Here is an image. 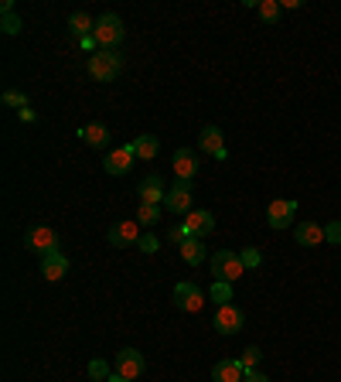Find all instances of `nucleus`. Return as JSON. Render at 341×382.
<instances>
[{"label": "nucleus", "instance_id": "obj_1", "mask_svg": "<svg viewBox=\"0 0 341 382\" xmlns=\"http://www.w3.org/2000/svg\"><path fill=\"white\" fill-rule=\"evenodd\" d=\"M123 21L116 14H103V17H96V31H93V38H96V45H99V51H116V45L123 41Z\"/></svg>", "mask_w": 341, "mask_h": 382}, {"label": "nucleus", "instance_id": "obj_2", "mask_svg": "<svg viewBox=\"0 0 341 382\" xmlns=\"http://www.w3.org/2000/svg\"><path fill=\"white\" fill-rule=\"evenodd\" d=\"M243 273H246V266L239 260V253H233V249H218L215 256H212V280L235 283Z\"/></svg>", "mask_w": 341, "mask_h": 382}, {"label": "nucleus", "instance_id": "obj_3", "mask_svg": "<svg viewBox=\"0 0 341 382\" xmlns=\"http://www.w3.org/2000/svg\"><path fill=\"white\" fill-rule=\"evenodd\" d=\"M120 69H123V55H116V51H96V55H89V76L99 79V82H113V79L120 76Z\"/></svg>", "mask_w": 341, "mask_h": 382}, {"label": "nucleus", "instance_id": "obj_4", "mask_svg": "<svg viewBox=\"0 0 341 382\" xmlns=\"http://www.w3.org/2000/svg\"><path fill=\"white\" fill-rule=\"evenodd\" d=\"M24 246L45 260L51 253H58V232L48 229V226H34V229H28V236H24Z\"/></svg>", "mask_w": 341, "mask_h": 382}, {"label": "nucleus", "instance_id": "obj_5", "mask_svg": "<svg viewBox=\"0 0 341 382\" xmlns=\"http://www.w3.org/2000/svg\"><path fill=\"white\" fill-rule=\"evenodd\" d=\"M174 307L178 311H185V314H198L205 307V293L198 283H191V280H181L178 287H174Z\"/></svg>", "mask_w": 341, "mask_h": 382}, {"label": "nucleus", "instance_id": "obj_6", "mask_svg": "<svg viewBox=\"0 0 341 382\" xmlns=\"http://www.w3.org/2000/svg\"><path fill=\"white\" fill-rule=\"evenodd\" d=\"M143 368H147V362H143V355H140L137 348H123V352H116V358H113V372L130 382L137 379Z\"/></svg>", "mask_w": 341, "mask_h": 382}, {"label": "nucleus", "instance_id": "obj_7", "mask_svg": "<svg viewBox=\"0 0 341 382\" xmlns=\"http://www.w3.org/2000/svg\"><path fill=\"white\" fill-rule=\"evenodd\" d=\"M294 215H297L294 198H277L266 208V222H270V229H287V226H294Z\"/></svg>", "mask_w": 341, "mask_h": 382}, {"label": "nucleus", "instance_id": "obj_8", "mask_svg": "<svg viewBox=\"0 0 341 382\" xmlns=\"http://www.w3.org/2000/svg\"><path fill=\"white\" fill-rule=\"evenodd\" d=\"M185 239L188 236H195V239H205V236H212V229H215V218H212V212H205V208H191V212L185 215Z\"/></svg>", "mask_w": 341, "mask_h": 382}, {"label": "nucleus", "instance_id": "obj_9", "mask_svg": "<svg viewBox=\"0 0 341 382\" xmlns=\"http://www.w3.org/2000/svg\"><path fill=\"white\" fill-rule=\"evenodd\" d=\"M109 246H116V249H123V246H137L140 243V222L137 218H123V222H116V226H109Z\"/></svg>", "mask_w": 341, "mask_h": 382}, {"label": "nucleus", "instance_id": "obj_10", "mask_svg": "<svg viewBox=\"0 0 341 382\" xmlns=\"http://www.w3.org/2000/svg\"><path fill=\"white\" fill-rule=\"evenodd\" d=\"M243 321H246V318H243V311H239V307L222 304L215 311V318H212V328H215L218 335H235V331L243 328Z\"/></svg>", "mask_w": 341, "mask_h": 382}, {"label": "nucleus", "instance_id": "obj_11", "mask_svg": "<svg viewBox=\"0 0 341 382\" xmlns=\"http://www.w3.org/2000/svg\"><path fill=\"white\" fill-rule=\"evenodd\" d=\"M164 208L174 215H188L191 212V181H174L168 188V198H164Z\"/></svg>", "mask_w": 341, "mask_h": 382}, {"label": "nucleus", "instance_id": "obj_12", "mask_svg": "<svg viewBox=\"0 0 341 382\" xmlns=\"http://www.w3.org/2000/svg\"><path fill=\"white\" fill-rule=\"evenodd\" d=\"M133 161H137V154H133V147H130V144H123V147H116V151H109V154H106L103 168H106V174H113V178H120V174H126V171L133 168Z\"/></svg>", "mask_w": 341, "mask_h": 382}, {"label": "nucleus", "instance_id": "obj_13", "mask_svg": "<svg viewBox=\"0 0 341 382\" xmlns=\"http://www.w3.org/2000/svg\"><path fill=\"white\" fill-rule=\"evenodd\" d=\"M137 191H140V205H161V201L168 198V188L161 181V174H147Z\"/></svg>", "mask_w": 341, "mask_h": 382}, {"label": "nucleus", "instance_id": "obj_14", "mask_svg": "<svg viewBox=\"0 0 341 382\" xmlns=\"http://www.w3.org/2000/svg\"><path fill=\"white\" fill-rule=\"evenodd\" d=\"M198 147H202L205 154H212L215 161H225V157H229V151H225V140H222V130H218V126H205L202 137H198Z\"/></svg>", "mask_w": 341, "mask_h": 382}, {"label": "nucleus", "instance_id": "obj_15", "mask_svg": "<svg viewBox=\"0 0 341 382\" xmlns=\"http://www.w3.org/2000/svg\"><path fill=\"white\" fill-rule=\"evenodd\" d=\"M174 174H178V181H191V178L198 174V157H195V151H188V147L174 151Z\"/></svg>", "mask_w": 341, "mask_h": 382}, {"label": "nucleus", "instance_id": "obj_16", "mask_svg": "<svg viewBox=\"0 0 341 382\" xmlns=\"http://www.w3.org/2000/svg\"><path fill=\"white\" fill-rule=\"evenodd\" d=\"M65 273H68V256H65L62 249H58V253H51V256H45V260H41V276H45L48 283H55V280H62Z\"/></svg>", "mask_w": 341, "mask_h": 382}, {"label": "nucleus", "instance_id": "obj_17", "mask_svg": "<svg viewBox=\"0 0 341 382\" xmlns=\"http://www.w3.org/2000/svg\"><path fill=\"white\" fill-rule=\"evenodd\" d=\"M212 379L215 382H243L246 379V372L239 366V358H222L212 366Z\"/></svg>", "mask_w": 341, "mask_h": 382}, {"label": "nucleus", "instance_id": "obj_18", "mask_svg": "<svg viewBox=\"0 0 341 382\" xmlns=\"http://www.w3.org/2000/svg\"><path fill=\"white\" fill-rule=\"evenodd\" d=\"M294 236H297V243L300 246H321L325 243V229H321L317 222H297Z\"/></svg>", "mask_w": 341, "mask_h": 382}, {"label": "nucleus", "instance_id": "obj_19", "mask_svg": "<svg viewBox=\"0 0 341 382\" xmlns=\"http://www.w3.org/2000/svg\"><path fill=\"white\" fill-rule=\"evenodd\" d=\"M78 137L86 140L89 147H96V151H103V147L109 144V130L103 126V123H86V126L78 130Z\"/></svg>", "mask_w": 341, "mask_h": 382}, {"label": "nucleus", "instance_id": "obj_20", "mask_svg": "<svg viewBox=\"0 0 341 382\" xmlns=\"http://www.w3.org/2000/svg\"><path fill=\"white\" fill-rule=\"evenodd\" d=\"M130 147H133V154H137V161H154L157 151H161V140H157L154 134H140Z\"/></svg>", "mask_w": 341, "mask_h": 382}, {"label": "nucleus", "instance_id": "obj_21", "mask_svg": "<svg viewBox=\"0 0 341 382\" xmlns=\"http://www.w3.org/2000/svg\"><path fill=\"white\" fill-rule=\"evenodd\" d=\"M181 260H185L188 266H202V263H205V243H202V239L188 236L185 243H181Z\"/></svg>", "mask_w": 341, "mask_h": 382}, {"label": "nucleus", "instance_id": "obj_22", "mask_svg": "<svg viewBox=\"0 0 341 382\" xmlns=\"http://www.w3.org/2000/svg\"><path fill=\"white\" fill-rule=\"evenodd\" d=\"M68 31H72L78 41H82V38H89V34L96 31V21H93L89 14H86V11H76V14L68 17Z\"/></svg>", "mask_w": 341, "mask_h": 382}, {"label": "nucleus", "instance_id": "obj_23", "mask_svg": "<svg viewBox=\"0 0 341 382\" xmlns=\"http://www.w3.org/2000/svg\"><path fill=\"white\" fill-rule=\"evenodd\" d=\"M212 301H215L218 307L229 304L233 301V283H222V280H212Z\"/></svg>", "mask_w": 341, "mask_h": 382}, {"label": "nucleus", "instance_id": "obj_24", "mask_svg": "<svg viewBox=\"0 0 341 382\" xmlns=\"http://www.w3.org/2000/svg\"><path fill=\"white\" fill-rule=\"evenodd\" d=\"M256 11H260V17H263L266 24H273L280 17V11H283V4H277V0H263V4H256Z\"/></svg>", "mask_w": 341, "mask_h": 382}, {"label": "nucleus", "instance_id": "obj_25", "mask_svg": "<svg viewBox=\"0 0 341 382\" xmlns=\"http://www.w3.org/2000/svg\"><path fill=\"white\" fill-rule=\"evenodd\" d=\"M109 376H113L109 362H103V358H93V362H89V379L93 382H106Z\"/></svg>", "mask_w": 341, "mask_h": 382}, {"label": "nucleus", "instance_id": "obj_26", "mask_svg": "<svg viewBox=\"0 0 341 382\" xmlns=\"http://www.w3.org/2000/svg\"><path fill=\"white\" fill-rule=\"evenodd\" d=\"M157 218H161V205H140L137 208L140 226H157Z\"/></svg>", "mask_w": 341, "mask_h": 382}, {"label": "nucleus", "instance_id": "obj_27", "mask_svg": "<svg viewBox=\"0 0 341 382\" xmlns=\"http://www.w3.org/2000/svg\"><path fill=\"white\" fill-rule=\"evenodd\" d=\"M239 366H243V372H256V366H260V348L256 345H249L246 352H243V358H239Z\"/></svg>", "mask_w": 341, "mask_h": 382}, {"label": "nucleus", "instance_id": "obj_28", "mask_svg": "<svg viewBox=\"0 0 341 382\" xmlns=\"http://www.w3.org/2000/svg\"><path fill=\"white\" fill-rule=\"evenodd\" d=\"M4 103H7V106H14L17 113H21V109H28V96H24V92H17V89H7L4 92Z\"/></svg>", "mask_w": 341, "mask_h": 382}, {"label": "nucleus", "instance_id": "obj_29", "mask_svg": "<svg viewBox=\"0 0 341 382\" xmlns=\"http://www.w3.org/2000/svg\"><path fill=\"white\" fill-rule=\"evenodd\" d=\"M239 260H243V266H246V270H256V266L263 263V256H260V249H253V246H249V249H243V253H239Z\"/></svg>", "mask_w": 341, "mask_h": 382}, {"label": "nucleus", "instance_id": "obj_30", "mask_svg": "<svg viewBox=\"0 0 341 382\" xmlns=\"http://www.w3.org/2000/svg\"><path fill=\"white\" fill-rule=\"evenodd\" d=\"M21 28H24V24H21V17H17V14H4V17H0V31H4V34H17Z\"/></svg>", "mask_w": 341, "mask_h": 382}, {"label": "nucleus", "instance_id": "obj_31", "mask_svg": "<svg viewBox=\"0 0 341 382\" xmlns=\"http://www.w3.org/2000/svg\"><path fill=\"white\" fill-rule=\"evenodd\" d=\"M137 249H140V253H147V256H151V253H157V249H161V243H157V236H140Z\"/></svg>", "mask_w": 341, "mask_h": 382}, {"label": "nucleus", "instance_id": "obj_32", "mask_svg": "<svg viewBox=\"0 0 341 382\" xmlns=\"http://www.w3.org/2000/svg\"><path fill=\"white\" fill-rule=\"evenodd\" d=\"M325 243L341 246V222H331V226H325Z\"/></svg>", "mask_w": 341, "mask_h": 382}, {"label": "nucleus", "instance_id": "obj_33", "mask_svg": "<svg viewBox=\"0 0 341 382\" xmlns=\"http://www.w3.org/2000/svg\"><path fill=\"white\" fill-rule=\"evenodd\" d=\"M243 382H270V379H266L263 372H249V376H246V379H243Z\"/></svg>", "mask_w": 341, "mask_h": 382}, {"label": "nucleus", "instance_id": "obj_34", "mask_svg": "<svg viewBox=\"0 0 341 382\" xmlns=\"http://www.w3.org/2000/svg\"><path fill=\"white\" fill-rule=\"evenodd\" d=\"M21 120H24V123H34V120H38V113H34V109H21Z\"/></svg>", "mask_w": 341, "mask_h": 382}, {"label": "nucleus", "instance_id": "obj_35", "mask_svg": "<svg viewBox=\"0 0 341 382\" xmlns=\"http://www.w3.org/2000/svg\"><path fill=\"white\" fill-rule=\"evenodd\" d=\"M106 382H130V379H123V376H116V372H113V376H109Z\"/></svg>", "mask_w": 341, "mask_h": 382}, {"label": "nucleus", "instance_id": "obj_36", "mask_svg": "<svg viewBox=\"0 0 341 382\" xmlns=\"http://www.w3.org/2000/svg\"><path fill=\"white\" fill-rule=\"evenodd\" d=\"M89 382H93V379H89Z\"/></svg>", "mask_w": 341, "mask_h": 382}]
</instances>
